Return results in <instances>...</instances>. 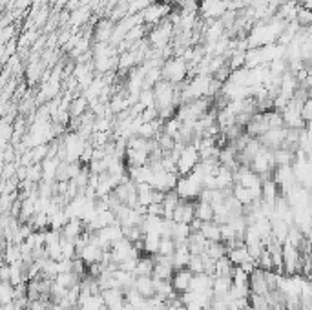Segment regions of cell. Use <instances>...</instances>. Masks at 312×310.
<instances>
[{
    "label": "cell",
    "instance_id": "8",
    "mask_svg": "<svg viewBox=\"0 0 312 310\" xmlns=\"http://www.w3.org/2000/svg\"><path fill=\"white\" fill-rule=\"evenodd\" d=\"M115 24L112 18H102L99 22L95 24L93 28V38H95V44L99 42H110V38L114 35Z\"/></svg>",
    "mask_w": 312,
    "mask_h": 310
},
{
    "label": "cell",
    "instance_id": "9",
    "mask_svg": "<svg viewBox=\"0 0 312 310\" xmlns=\"http://www.w3.org/2000/svg\"><path fill=\"white\" fill-rule=\"evenodd\" d=\"M86 232V223H84L81 217H73V219H69L64 228L61 230L62 237H66V239H73L75 241L77 237H81V235Z\"/></svg>",
    "mask_w": 312,
    "mask_h": 310
},
{
    "label": "cell",
    "instance_id": "11",
    "mask_svg": "<svg viewBox=\"0 0 312 310\" xmlns=\"http://www.w3.org/2000/svg\"><path fill=\"white\" fill-rule=\"evenodd\" d=\"M133 288L137 290L139 294L150 299L152 295H155V287H153V277L152 276H143V277H135V283H133Z\"/></svg>",
    "mask_w": 312,
    "mask_h": 310
},
{
    "label": "cell",
    "instance_id": "7",
    "mask_svg": "<svg viewBox=\"0 0 312 310\" xmlns=\"http://www.w3.org/2000/svg\"><path fill=\"white\" fill-rule=\"evenodd\" d=\"M250 292L258 295L270 294V287H268V281H266L265 270L259 268V266L250 274Z\"/></svg>",
    "mask_w": 312,
    "mask_h": 310
},
{
    "label": "cell",
    "instance_id": "24",
    "mask_svg": "<svg viewBox=\"0 0 312 310\" xmlns=\"http://www.w3.org/2000/svg\"><path fill=\"white\" fill-rule=\"evenodd\" d=\"M31 4V0H16V8L18 9H26Z\"/></svg>",
    "mask_w": 312,
    "mask_h": 310
},
{
    "label": "cell",
    "instance_id": "17",
    "mask_svg": "<svg viewBox=\"0 0 312 310\" xmlns=\"http://www.w3.org/2000/svg\"><path fill=\"white\" fill-rule=\"evenodd\" d=\"M234 270H236V266L232 265L229 256H223L215 261V276H229V277H232Z\"/></svg>",
    "mask_w": 312,
    "mask_h": 310
},
{
    "label": "cell",
    "instance_id": "20",
    "mask_svg": "<svg viewBox=\"0 0 312 310\" xmlns=\"http://www.w3.org/2000/svg\"><path fill=\"white\" fill-rule=\"evenodd\" d=\"M296 22L299 24V28H312V9H307L303 6L297 8Z\"/></svg>",
    "mask_w": 312,
    "mask_h": 310
},
{
    "label": "cell",
    "instance_id": "23",
    "mask_svg": "<svg viewBox=\"0 0 312 310\" xmlns=\"http://www.w3.org/2000/svg\"><path fill=\"white\" fill-rule=\"evenodd\" d=\"M258 266L259 268H263V270H274V261H272V256H270V252L266 248H265V252L259 256Z\"/></svg>",
    "mask_w": 312,
    "mask_h": 310
},
{
    "label": "cell",
    "instance_id": "21",
    "mask_svg": "<svg viewBox=\"0 0 312 310\" xmlns=\"http://www.w3.org/2000/svg\"><path fill=\"white\" fill-rule=\"evenodd\" d=\"M175 248H177V243H175L172 237H163V239H161V246H159V252H157V254L172 257L175 254Z\"/></svg>",
    "mask_w": 312,
    "mask_h": 310
},
{
    "label": "cell",
    "instance_id": "4",
    "mask_svg": "<svg viewBox=\"0 0 312 310\" xmlns=\"http://www.w3.org/2000/svg\"><path fill=\"white\" fill-rule=\"evenodd\" d=\"M227 11H229V2H225V0H205L201 4V15L206 20L221 18Z\"/></svg>",
    "mask_w": 312,
    "mask_h": 310
},
{
    "label": "cell",
    "instance_id": "3",
    "mask_svg": "<svg viewBox=\"0 0 312 310\" xmlns=\"http://www.w3.org/2000/svg\"><path fill=\"white\" fill-rule=\"evenodd\" d=\"M141 15H143V22H145L146 26H152L153 28V26L161 24L170 15V6H168V4H163V2H152Z\"/></svg>",
    "mask_w": 312,
    "mask_h": 310
},
{
    "label": "cell",
    "instance_id": "13",
    "mask_svg": "<svg viewBox=\"0 0 312 310\" xmlns=\"http://www.w3.org/2000/svg\"><path fill=\"white\" fill-rule=\"evenodd\" d=\"M213 215H215V210H213L212 204L203 201V199H196V217L197 219L206 223V221H213Z\"/></svg>",
    "mask_w": 312,
    "mask_h": 310
},
{
    "label": "cell",
    "instance_id": "6",
    "mask_svg": "<svg viewBox=\"0 0 312 310\" xmlns=\"http://www.w3.org/2000/svg\"><path fill=\"white\" fill-rule=\"evenodd\" d=\"M196 274L192 272L190 268H179L174 272V277H172V285H174L175 292L177 294H184V292H190V285L192 279H194Z\"/></svg>",
    "mask_w": 312,
    "mask_h": 310
},
{
    "label": "cell",
    "instance_id": "12",
    "mask_svg": "<svg viewBox=\"0 0 312 310\" xmlns=\"http://www.w3.org/2000/svg\"><path fill=\"white\" fill-rule=\"evenodd\" d=\"M153 268H155L153 256H152V254H143V256L139 257L137 266H135V272H133V274H135L137 277H143V276H152Z\"/></svg>",
    "mask_w": 312,
    "mask_h": 310
},
{
    "label": "cell",
    "instance_id": "5",
    "mask_svg": "<svg viewBox=\"0 0 312 310\" xmlns=\"http://www.w3.org/2000/svg\"><path fill=\"white\" fill-rule=\"evenodd\" d=\"M196 219V201H188V199H181V203L177 204L174 212L175 223H184L190 225Z\"/></svg>",
    "mask_w": 312,
    "mask_h": 310
},
{
    "label": "cell",
    "instance_id": "10",
    "mask_svg": "<svg viewBox=\"0 0 312 310\" xmlns=\"http://www.w3.org/2000/svg\"><path fill=\"white\" fill-rule=\"evenodd\" d=\"M190 246H188V241L186 243H179L177 248H175V254L172 256V263H174V268L179 270V268H186L188 263H190Z\"/></svg>",
    "mask_w": 312,
    "mask_h": 310
},
{
    "label": "cell",
    "instance_id": "14",
    "mask_svg": "<svg viewBox=\"0 0 312 310\" xmlns=\"http://www.w3.org/2000/svg\"><path fill=\"white\" fill-rule=\"evenodd\" d=\"M229 257H230V261H232V265H234V266H241V265H245V263L256 261V259H254V257L248 254V248H246V246H241V248L230 250Z\"/></svg>",
    "mask_w": 312,
    "mask_h": 310
},
{
    "label": "cell",
    "instance_id": "18",
    "mask_svg": "<svg viewBox=\"0 0 312 310\" xmlns=\"http://www.w3.org/2000/svg\"><path fill=\"white\" fill-rule=\"evenodd\" d=\"M18 261H22V250H20V245H9L8 248L4 250V263L15 265Z\"/></svg>",
    "mask_w": 312,
    "mask_h": 310
},
{
    "label": "cell",
    "instance_id": "19",
    "mask_svg": "<svg viewBox=\"0 0 312 310\" xmlns=\"http://www.w3.org/2000/svg\"><path fill=\"white\" fill-rule=\"evenodd\" d=\"M0 301L2 305H9V303L15 301V287L9 283V281H2V287H0Z\"/></svg>",
    "mask_w": 312,
    "mask_h": 310
},
{
    "label": "cell",
    "instance_id": "15",
    "mask_svg": "<svg viewBox=\"0 0 312 310\" xmlns=\"http://www.w3.org/2000/svg\"><path fill=\"white\" fill-rule=\"evenodd\" d=\"M232 285H234V281H232V277H229V276H213L212 290H213V294L215 295L229 294Z\"/></svg>",
    "mask_w": 312,
    "mask_h": 310
},
{
    "label": "cell",
    "instance_id": "16",
    "mask_svg": "<svg viewBox=\"0 0 312 310\" xmlns=\"http://www.w3.org/2000/svg\"><path fill=\"white\" fill-rule=\"evenodd\" d=\"M201 234L205 235L208 241H221V225L215 221H206L201 227Z\"/></svg>",
    "mask_w": 312,
    "mask_h": 310
},
{
    "label": "cell",
    "instance_id": "22",
    "mask_svg": "<svg viewBox=\"0 0 312 310\" xmlns=\"http://www.w3.org/2000/svg\"><path fill=\"white\" fill-rule=\"evenodd\" d=\"M188 268H190L194 274H205V261H203V256H194V254H192Z\"/></svg>",
    "mask_w": 312,
    "mask_h": 310
},
{
    "label": "cell",
    "instance_id": "1",
    "mask_svg": "<svg viewBox=\"0 0 312 310\" xmlns=\"http://www.w3.org/2000/svg\"><path fill=\"white\" fill-rule=\"evenodd\" d=\"M161 73H163V81H168L172 84H181L186 81V77L190 75V68H188V62L184 61L183 57H172L164 62Z\"/></svg>",
    "mask_w": 312,
    "mask_h": 310
},
{
    "label": "cell",
    "instance_id": "2",
    "mask_svg": "<svg viewBox=\"0 0 312 310\" xmlns=\"http://www.w3.org/2000/svg\"><path fill=\"white\" fill-rule=\"evenodd\" d=\"M201 163V155H199V150L194 146V144H188L184 146L179 159H177V174L184 177V175H190L196 166Z\"/></svg>",
    "mask_w": 312,
    "mask_h": 310
}]
</instances>
